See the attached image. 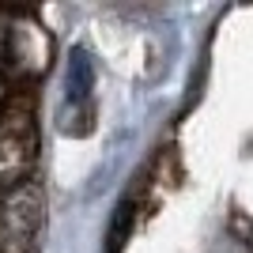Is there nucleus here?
<instances>
[{
  "instance_id": "f257e3e1",
  "label": "nucleus",
  "mask_w": 253,
  "mask_h": 253,
  "mask_svg": "<svg viewBox=\"0 0 253 253\" xmlns=\"http://www.w3.org/2000/svg\"><path fill=\"white\" fill-rule=\"evenodd\" d=\"M38 155V128H34L31 98H11L0 110V185H23L27 170L34 167Z\"/></svg>"
},
{
  "instance_id": "7ed1b4c3",
  "label": "nucleus",
  "mask_w": 253,
  "mask_h": 253,
  "mask_svg": "<svg viewBox=\"0 0 253 253\" xmlns=\"http://www.w3.org/2000/svg\"><path fill=\"white\" fill-rule=\"evenodd\" d=\"M87 91H91V61H87V53H76L72 68H68V95L87 98Z\"/></svg>"
},
{
  "instance_id": "f03ea898",
  "label": "nucleus",
  "mask_w": 253,
  "mask_h": 253,
  "mask_svg": "<svg viewBox=\"0 0 253 253\" xmlns=\"http://www.w3.org/2000/svg\"><path fill=\"white\" fill-rule=\"evenodd\" d=\"M42 231V189L38 181H23L8 197H0V253H34Z\"/></svg>"
}]
</instances>
